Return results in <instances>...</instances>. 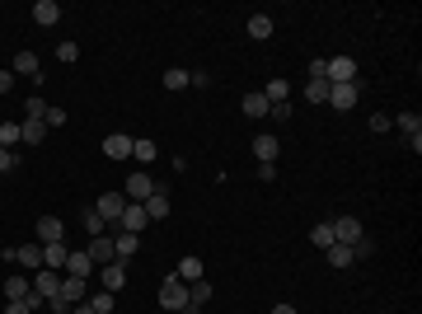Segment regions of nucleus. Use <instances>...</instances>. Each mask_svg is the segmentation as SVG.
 Listing matches in <instances>:
<instances>
[{"instance_id": "f257e3e1", "label": "nucleus", "mask_w": 422, "mask_h": 314, "mask_svg": "<svg viewBox=\"0 0 422 314\" xmlns=\"http://www.w3.org/2000/svg\"><path fill=\"white\" fill-rule=\"evenodd\" d=\"M151 192H159V183L146 174V169H132V174H127V188H122V197H127V202H146Z\"/></svg>"}, {"instance_id": "f03ea898", "label": "nucleus", "mask_w": 422, "mask_h": 314, "mask_svg": "<svg viewBox=\"0 0 422 314\" xmlns=\"http://www.w3.org/2000/svg\"><path fill=\"white\" fill-rule=\"evenodd\" d=\"M324 80H329V85H352V80H357V61L338 52L333 61H324Z\"/></svg>"}, {"instance_id": "7ed1b4c3", "label": "nucleus", "mask_w": 422, "mask_h": 314, "mask_svg": "<svg viewBox=\"0 0 422 314\" xmlns=\"http://www.w3.org/2000/svg\"><path fill=\"white\" fill-rule=\"evenodd\" d=\"M94 211L104 216V225H118L122 211H127V197L122 192H104V197H94Z\"/></svg>"}, {"instance_id": "20e7f679", "label": "nucleus", "mask_w": 422, "mask_h": 314, "mask_svg": "<svg viewBox=\"0 0 422 314\" xmlns=\"http://www.w3.org/2000/svg\"><path fill=\"white\" fill-rule=\"evenodd\" d=\"M159 305H164V310H184L188 305V287L179 277H164V282H159Z\"/></svg>"}, {"instance_id": "39448f33", "label": "nucleus", "mask_w": 422, "mask_h": 314, "mask_svg": "<svg viewBox=\"0 0 422 314\" xmlns=\"http://www.w3.org/2000/svg\"><path fill=\"white\" fill-rule=\"evenodd\" d=\"M357 99H362V80H352V85H329V104L338 108V113L357 108Z\"/></svg>"}, {"instance_id": "423d86ee", "label": "nucleus", "mask_w": 422, "mask_h": 314, "mask_svg": "<svg viewBox=\"0 0 422 314\" xmlns=\"http://www.w3.org/2000/svg\"><path fill=\"white\" fill-rule=\"evenodd\" d=\"M61 277H66V272H52V267H38V277H33V295H43V300H52V295H61Z\"/></svg>"}, {"instance_id": "0eeeda50", "label": "nucleus", "mask_w": 422, "mask_h": 314, "mask_svg": "<svg viewBox=\"0 0 422 314\" xmlns=\"http://www.w3.org/2000/svg\"><path fill=\"white\" fill-rule=\"evenodd\" d=\"M277 155H282V141H277L272 131H258V136H254V159H258V164H277Z\"/></svg>"}, {"instance_id": "6e6552de", "label": "nucleus", "mask_w": 422, "mask_h": 314, "mask_svg": "<svg viewBox=\"0 0 422 314\" xmlns=\"http://www.w3.org/2000/svg\"><path fill=\"white\" fill-rule=\"evenodd\" d=\"M329 225H333V244H347V249H352V244L362 239V221H357V216H338V221H329Z\"/></svg>"}, {"instance_id": "1a4fd4ad", "label": "nucleus", "mask_w": 422, "mask_h": 314, "mask_svg": "<svg viewBox=\"0 0 422 314\" xmlns=\"http://www.w3.org/2000/svg\"><path fill=\"white\" fill-rule=\"evenodd\" d=\"M85 254H89L94 267H108V262L118 258V254H113V235H94L89 244H85Z\"/></svg>"}, {"instance_id": "9d476101", "label": "nucleus", "mask_w": 422, "mask_h": 314, "mask_svg": "<svg viewBox=\"0 0 422 314\" xmlns=\"http://www.w3.org/2000/svg\"><path fill=\"white\" fill-rule=\"evenodd\" d=\"M66 277H80V282H89V272H94V262H89V254L85 249H71L66 254V267H61Z\"/></svg>"}, {"instance_id": "9b49d317", "label": "nucleus", "mask_w": 422, "mask_h": 314, "mask_svg": "<svg viewBox=\"0 0 422 314\" xmlns=\"http://www.w3.org/2000/svg\"><path fill=\"white\" fill-rule=\"evenodd\" d=\"M136 249H141V235H132V230H118V235H113V254H118V262H132Z\"/></svg>"}, {"instance_id": "f8f14e48", "label": "nucleus", "mask_w": 422, "mask_h": 314, "mask_svg": "<svg viewBox=\"0 0 422 314\" xmlns=\"http://www.w3.org/2000/svg\"><path fill=\"white\" fill-rule=\"evenodd\" d=\"M99 282H104V291H113V295H118V291L127 287V262H118V258H113V262L104 267V272H99Z\"/></svg>"}, {"instance_id": "ddd939ff", "label": "nucleus", "mask_w": 422, "mask_h": 314, "mask_svg": "<svg viewBox=\"0 0 422 314\" xmlns=\"http://www.w3.org/2000/svg\"><path fill=\"white\" fill-rule=\"evenodd\" d=\"M146 221H151V216H146V207H141V202H127L122 221H118V230H132V235H141V230H146Z\"/></svg>"}, {"instance_id": "4468645a", "label": "nucleus", "mask_w": 422, "mask_h": 314, "mask_svg": "<svg viewBox=\"0 0 422 314\" xmlns=\"http://www.w3.org/2000/svg\"><path fill=\"white\" fill-rule=\"evenodd\" d=\"M10 71H14V76H28V80H43L38 52H14V61H10Z\"/></svg>"}, {"instance_id": "2eb2a0df", "label": "nucleus", "mask_w": 422, "mask_h": 314, "mask_svg": "<svg viewBox=\"0 0 422 314\" xmlns=\"http://www.w3.org/2000/svg\"><path fill=\"white\" fill-rule=\"evenodd\" d=\"M395 127L408 136V146H413V155H418V150H422V117H418V113H403Z\"/></svg>"}, {"instance_id": "dca6fc26", "label": "nucleus", "mask_w": 422, "mask_h": 314, "mask_svg": "<svg viewBox=\"0 0 422 314\" xmlns=\"http://www.w3.org/2000/svg\"><path fill=\"white\" fill-rule=\"evenodd\" d=\"M66 254H71V244H66V239H56V244H43V267L61 272V267H66Z\"/></svg>"}, {"instance_id": "f3484780", "label": "nucleus", "mask_w": 422, "mask_h": 314, "mask_svg": "<svg viewBox=\"0 0 422 314\" xmlns=\"http://www.w3.org/2000/svg\"><path fill=\"white\" fill-rule=\"evenodd\" d=\"M104 155H108V159H132V136L113 131V136L104 141Z\"/></svg>"}, {"instance_id": "a211bd4d", "label": "nucleus", "mask_w": 422, "mask_h": 314, "mask_svg": "<svg viewBox=\"0 0 422 314\" xmlns=\"http://www.w3.org/2000/svg\"><path fill=\"white\" fill-rule=\"evenodd\" d=\"M61 235H66V225L56 216H38V244H56Z\"/></svg>"}, {"instance_id": "6ab92c4d", "label": "nucleus", "mask_w": 422, "mask_h": 314, "mask_svg": "<svg viewBox=\"0 0 422 314\" xmlns=\"http://www.w3.org/2000/svg\"><path fill=\"white\" fill-rule=\"evenodd\" d=\"M43 136H47V122H38V117H24V122H19V141H24V146H43Z\"/></svg>"}, {"instance_id": "aec40b11", "label": "nucleus", "mask_w": 422, "mask_h": 314, "mask_svg": "<svg viewBox=\"0 0 422 314\" xmlns=\"http://www.w3.org/2000/svg\"><path fill=\"white\" fill-rule=\"evenodd\" d=\"M174 277H179L184 287H192V282H202V258H197V254H188V258L179 262V272H174Z\"/></svg>"}, {"instance_id": "412c9836", "label": "nucleus", "mask_w": 422, "mask_h": 314, "mask_svg": "<svg viewBox=\"0 0 422 314\" xmlns=\"http://www.w3.org/2000/svg\"><path fill=\"white\" fill-rule=\"evenodd\" d=\"M141 207H146V216H151V221H164V216H169V192L159 188V192H151Z\"/></svg>"}, {"instance_id": "4be33fe9", "label": "nucleus", "mask_w": 422, "mask_h": 314, "mask_svg": "<svg viewBox=\"0 0 422 314\" xmlns=\"http://www.w3.org/2000/svg\"><path fill=\"white\" fill-rule=\"evenodd\" d=\"M239 108H244L249 117H267V108H272V104H267V94H263V89H249V94H244V104H239Z\"/></svg>"}, {"instance_id": "5701e85b", "label": "nucleus", "mask_w": 422, "mask_h": 314, "mask_svg": "<svg viewBox=\"0 0 422 314\" xmlns=\"http://www.w3.org/2000/svg\"><path fill=\"white\" fill-rule=\"evenodd\" d=\"M33 19L43 28H52L56 19H61V5H56V0H38V5H33Z\"/></svg>"}, {"instance_id": "b1692460", "label": "nucleus", "mask_w": 422, "mask_h": 314, "mask_svg": "<svg viewBox=\"0 0 422 314\" xmlns=\"http://www.w3.org/2000/svg\"><path fill=\"white\" fill-rule=\"evenodd\" d=\"M14 262H19V267H33V272H38V267H43V244H19Z\"/></svg>"}, {"instance_id": "393cba45", "label": "nucleus", "mask_w": 422, "mask_h": 314, "mask_svg": "<svg viewBox=\"0 0 422 314\" xmlns=\"http://www.w3.org/2000/svg\"><path fill=\"white\" fill-rule=\"evenodd\" d=\"M249 38L267 43V38H272V14H249Z\"/></svg>"}, {"instance_id": "a878e982", "label": "nucleus", "mask_w": 422, "mask_h": 314, "mask_svg": "<svg viewBox=\"0 0 422 314\" xmlns=\"http://www.w3.org/2000/svg\"><path fill=\"white\" fill-rule=\"evenodd\" d=\"M61 300H66V305H80V300H85V282H80V277H61Z\"/></svg>"}, {"instance_id": "bb28decb", "label": "nucleus", "mask_w": 422, "mask_h": 314, "mask_svg": "<svg viewBox=\"0 0 422 314\" xmlns=\"http://www.w3.org/2000/svg\"><path fill=\"white\" fill-rule=\"evenodd\" d=\"M80 225H85V235H89V239H94V235H104V230H108V225H104V216H99L94 207H85V211H80Z\"/></svg>"}, {"instance_id": "cd10ccee", "label": "nucleus", "mask_w": 422, "mask_h": 314, "mask_svg": "<svg viewBox=\"0 0 422 314\" xmlns=\"http://www.w3.org/2000/svg\"><path fill=\"white\" fill-rule=\"evenodd\" d=\"M263 94H267V104H287V99H291V80H282V76H277V80H267V89H263Z\"/></svg>"}, {"instance_id": "c85d7f7f", "label": "nucleus", "mask_w": 422, "mask_h": 314, "mask_svg": "<svg viewBox=\"0 0 422 314\" xmlns=\"http://www.w3.org/2000/svg\"><path fill=\"white\" fill-rule=\"evenodd\" d=\"M28 291H33L28 277H5V300H24Z\"/></svg>"}, {"instance_id": "c756f323", "label": "nucleus", "mask_w": 422, "mask_h": 314, "mask_svg": "<svg viewBox=\"0 0 422 314\" xmlns=\"http://www.w3.org/2000/svg\"><path fill=\"white\" fill-rule=\"evenodd\" d=\"M310 244H315V249H333V225H329V221H319L315 230H310Z\"/></svg>"}, {"instance_id": "7c9ffc66", "label": "nucleus", "mask_w": 422, "mask_h": 314, "mask_svg": "<svg viewBox=\"0 0 422 314\" xmlns=\"http://www.w3.org/2000/svg\"><path fill=\"white\" fill-rule=\"evenodd\" d=\"M324 254H329V262H333V267H338V272H343V267H352V249H347V244H333V249H324Z\"/></svg>"}, {"instance_id": "2f4dec72", "label": "nucleus", "mask_w": 422, "mask_h": 314, "mask_svg": "<svg viewBox=\"0 0 422 314\" xmlns=\"http://www.w3.org/2000/svg\"><path fill=\"white\" fill-rule=\"evenodd\" d=\"M188 300H192V305H197V310H202V305H207V300H211V282H207V277H202V282H192V287H188Z\"/></svg>"}, {"instance_id": "473e14b6", "label": "nucleus", "mask_w": 422, "mask_h": 314, "mask_svg": "<svg viewBox=\"0 0 422 314\" xmlns=\"http://www.w3.org/2000/svg\"><path fill=\"white\" fill-rule=\"evenodd\" d=\"M305 99H310V104H329V80H310V85H305Z\"/></svg>"}, {"instance_id": "72a5a7b5", "label": "nucleus", "mask_w": 422, "mask_h": 314, "mask_svg": "<svg viewBox=\"0 0 422 314\" xmlns=\"http://www.w3.org/2000/svg\"><path fill=\"white\" fill-rule=\"evenodd\" d=\"M0 146H5V150L19 146V122H0Z\"/></svg>"}, {"instance_id": "f704fd0d", "label": "nucleus", "mask_w": 422, "mask_h": 314, "mask_svg": "<svg viewBox=\"0 0 422 314\" xmlns=\"http://www.w3.org/2000/svg\"><path fill=\"white\" fill-rule=\"evenodd\" d=\"M132 159L151 164V159H155V141H132Z\"/></svg>"}, {"instance_id": "c9c22d12", "label": "nucleus", "mask_w": 422, "mask_h": 314, "mask_svg": "<svg viewBox=\"0 0 422 314\" xmlns=\"http://www.w3.org/2000/svg\"><path fill=\"white\" fill-rule=\"evenodd\" d=\"M164 89H188V71H179V66L164 71Z\"/></svg>"}, {"instance_id": "e433bc0d", "label": "nucleus", "mask_w": 422, "mask_h": 314, "mask_svg": "<svg viewBox=\"0 0 422 314\" xmlns=\"http://www.w3.org/2000/svg\"><path fill=\"white\" fill-rule=\"evenodd\" d=\"M89 305H94V314H108V310H113V291H99V295H89Z\"/></svg>"}, {"instance_id": "4c0bfd02", "label": "nucleus", "mask_w": 422, "mask_h": 314, "mask_svg": "<svg viewBox=\"0 0 422 314\" xmlns=\"http://www.w3.org/2000/svg\"><path fill=\"white\" fill-rule=\"evenodd\" d=\"M267 117H272V122H291V99H287V104H272V108H267Z\"/></svg>"}, {"instance_id": "58836bf2", "label": "nucleus", "mask_w": 422, "mask_h": 314, "mask_svg": "<svg viewBox=\"0 0 422 314\" xmlns=\"http://www.w3.org/2000/svg\"><path fill=\"white\" fill-rule=\"evenodd\" d=\"M28 117H38V122H43V117H47V104H43V99H38V94H33V99H28Z\"/></svg>"}, {"instance_id": "ea45409f", "label": "nucleus", "mask_w": 422, "mask_h": 314, "mask_svg": "<svg viewBox=\"0 0 422 314\" xmlns=\"http://www.w3.org/2000/svg\"><path fill=\"white\" fill-rule=\"evenodd\" d=\"M395 127V122H390V117H385V113H375V117H370V131H375V136H385V131Z\"/></svg>"}, {"instance_id": "a19ab883", "label": "nucleus", "mask_w": 422, "mask_h": 314, "mask_svg": "<svg viewBox=\"0 0 422 314\" xmlns=\"http://www.w3.org/2000/svg\"><path fill=\"white\" fill-rule=\"evenodd\" d=\"M370 254H375V244H370V239H357V244H352V258H370Z\"/></svg>"}, {"instance_id": "79ce46f5", "label": "nucleus", "mask_w": 422, "mask_h": 314, "mask_svg": "<svg viewBox=\"0 0 422 314\" xmlns=\"http://www.w3.org/2000/svg\"><path fill=\"white\" fill-rule=\"evenodd\" d=\"M43 122H47V127H61V122H66V108H52V104H47V117H43Z\"/></svg>"}, {"instance_id": "37998d69", "label": "nucleus", "mask_w": 422, "mask_h": 314, "mask_svg": "<svg viewBox=\"0 0 422 314\" xmlns=\"http://www.w3.org/2000/svg\"><path fill=\"white\" fill-rule=\"evenodd\" d=\"M14 164H19V159H14V150H5V146H0V174H10Z\"/></svg>"}, {"instance_id": "c03bdc74", "label": "nucleus", "mask_w": 422, "mask_h": 314, "mask_svg": "<svg viewBox=\"0 0 422 314\" xmlns=\"http://www.w3.org/2000/svg\"><path fill=\"white\" fill-rule=\"evenodd\" d=\"M56 56H61V61H76L80 47H76V43H61V47H56Z\"/></svg>"}, {"instance_id": "a18cd8bd", "label": "nucleus", "mask_w": 422, "mask_h": 314, "mask_svg": "<svg viewBox=\"0 0 422 314\" xmlns=\"http://www.w3.org/2000/svg\"><path fill=\"white\" fill-rule=\"evenodd\" d=\"M5 314H33V310H28V300H5Z\"/></svg>"}, {"instance_id": "49530a36", "label": "nucleus", "mask_w": 422, "mask_h": 314, "mask_svg": "<svg viewBox=\"0 0 422 314\" xmlns=\"http://www.w3.org/2000/svg\"><path fill=\"white\" fill-rule=\"evenodd\" d=\"M188 85H197V89H207V85H211V76H207V71H192V76H188Z\"/></svg>"}, {"instance_id": "de8ad7c7", "label": "nucleus", "mask_w": 422, "mask_h": 314, "mask_svg": "<svg viewBox=\"0 0 422 314\" xmlns=\"http://www.w3.org/2000/svg\"><path fill=\"white\" fill-rule=\"evenodd\" d=\"M10 85H14V71H10V66H0V94H5Z\"/></svg>"}, {"instance_id": "09e8293b", "label": "nucleus", "mask_w": 422, "mask_h": 314, "mask_svg": "<svg viewBox=\"0 0 422 314\" xmlns=\"http://www.w3.org/2000/svg\"><path fill=\"white\" fill-rule=\"evenodd\" d=\"M71 314H94V305H89V300H80V305H71Z\"/></svg>"}, {"instance_id": "8fccbe9b", "label": "nucleus", "mask_w": 422, "mask_h": 314, "mask_svg": "<svg viewBox=\"0 0 422 314\" xmlns=\"http://www.w3.org/2000/svg\"><path fill=\"white\" fill-rule=\"evenodd\" d=\"M272 314H296V305H287V300H282V305H272Z\"/></svg>"}]
</instances>
